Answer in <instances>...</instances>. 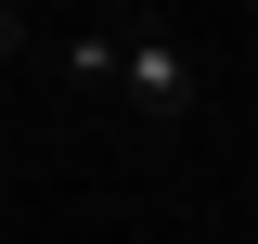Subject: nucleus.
I'll use <instances>...</instances> for the list:
<instances>
[{
    "mask_svg": "<svg viewBox=\"0 0 258 244\" xmlns=\"http://www.w3.org/2000/svg\"><path fill=\"white\" fill-rule=\"evenodd\" d=\"M103 90H129L142 116H194V103H207V64H194L181 26H116V77H103Z\"/></svg>",
    "mask_w": 258,
    "mask_h": 244,
    "instance_id": "nucleus-1",
    "label": "nucleus"
},
{
    "mask_svg": "<svg viewBox=\"0 0 258 244\" xmlns=\"http://www.w3.org/2000/svg\"><path fill=\"white\" fill-rule=\"evenodd\" d=\"M64 77H91V90H103V77H116V26H91V39H64Z\"/></svg>",
    "mask_w": 258,
    "mask_h": 244,
    "instance_id": "nucleus-2",
    "label": "nucleus"
},
{
    "mask_svg": "<svg viewBox=\"0 0 258 244\" xmlns=\"http://www.w3.org/2000/svg\"><path fill=\"white\" fill-rule=\"evenodd\" d=\"M0 52H13V13H0Z\"/></svg>",
    "mask_w": 258,
    "mask_h": 244,
    "instance_id": "nucleus-3",
    "label": "nucleus"
}]
</instances>
